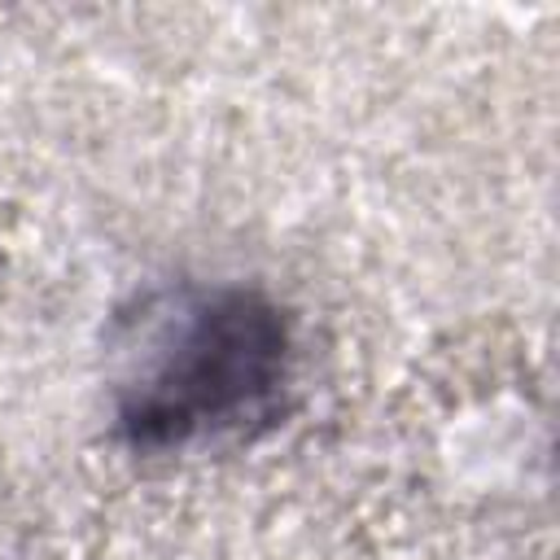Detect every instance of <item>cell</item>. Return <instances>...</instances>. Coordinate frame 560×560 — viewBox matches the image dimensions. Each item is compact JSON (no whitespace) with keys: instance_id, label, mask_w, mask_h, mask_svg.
Masks as SVG:
<instances>
[{"instance_id":"1","label":"cell","mask_w":560,"mask_h":560,"mask_svg":"<svg viewBox=\"0 0 560 560\" xmlns=\"http://www.w3.org/2000/svg\"><path fill=\"white\" fill-rule=\"evenodd\" d=\"M271 354H276V337L258 315H249L241 302L214 311L192 328L188 350L175 359L166 376L175 385H162L158 402L144 407L140 416L179 429L192 420H219L245 407V398L262 389V381L271 376Z\"/></svg>"}]
</instances>
